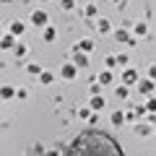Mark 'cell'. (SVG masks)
<instances>
[{
	"label": "cell",
	"instance_id": "1",
	"mask_svg": "<svg viewBox=\"0 0 156 156\" xmlns=\"http://www.w3.org/2000/svg\"><path fill=\"white\" fill-rule=\"evenodd\" d=\"M29 21H31L34 26H39V29L50 26V16H47V11H31V16H29Z\"/></svg>",
	"mask_w": 156,
	"mask_h": 156
},
{
	"label": "cell",
	"instance_id": "2",
	"mask_svg": "<svg viewBox=\"0 0 156 156\" xmlns=\"http://www.w3.org/2000/svg\"><path fill=\"white\" fill-rule=\"evenodd\" d=\"M135 86H138V91H140L143 96H154V91H156V83L151 81V78H146V76L140 78V81H138Z\"/></svg>",
	"mask_w": 156,
	"mask_h": 156
},
{
	"label": "cell",
	"instance_id": "3",
	"mask_svg": "<svg viewBox=\"0 0 156 156\" xmlns=\"http://www.w3.org/2000/svg\"><path fill=\"white\" fill-rule=\"evenodd\" d=\"M70 62L78 68V70H83V68H89V62H91V60H89V55H86V52H78V50H73Z\"/></svg>",
	"mask_w": 156,
	"mask_h": 156
},
{
	"label": "cell",
	"instance_id": "4",
	"mask_svg": "<svg viewBox=\"0 0 156 156\" xmlns=\"http://www.w3.org/2000/svg\"><path fill=\"white\" fill-rule=\"evenodd\" d=\"M60 78H65V81H76V78H78V68L73 65L70 60H68L65 65L60 68Z\"/></svg>",
	"mask_w": 156,
	"mask_h": 156
},
{
	"label": "cell",
	"instance_id": "5",
	"mask_svg": "<svg viewBox=\"0 0 156 156\" xmlns=\"http://www.w3.org/2000/svg\"><path fill=\"white\" fill-rule=\"evenodd\" d=\"M107 107V99L101 94H91V99H89V109L91 112H101Z\"/></svg>",
	"mask_w": 156,
	"mask_h": 156
},
{
	"label": "cell",
	"instance_id": "6",
	"mask_svg": "<svg viewBox=\"0 0 156 156\" xmlns=\"http://www.w3.org/2000/svg\"><path fill=\"white\" fill-rule=\"evenodd\" d=\"M138 81H140V76H138L135 68H125L122 70V83L125 86H133V83H138Z\"/></svg>",
	"mask_w": 156,
	"mask_h": 156
},
{
	"label": "cell",
	"instance_id": "7",
	"mask_svg": "<svg viewBox=\"0 0 156 156\" xmlns=\"http://www.w3.org/2000/svg\"><path fill=\"white\" fill-rule=\"evenodd\" d=\"M23 31H26V23H23V21H18V18L8 23V34H11V37H16V39H18Z\"/></svg>",
	"mask_w": 156,
	"mask_h": 156
},
{
	"label": "cell",
	"instance_id": "8",
	"mask_svg": "<svg viewBox=\"0 0 156 156\" xmlns=\"http://www.w3.org/2000/svg\"><path fill=\"white\" fill-rule=\"evenodd\" d=\"M55 78H57V73H52V70H42L37 81H39L42 86H52V83H55Z\"/></svg>",
	"mask_w": 156,
	"mask_h": 156
},
{
	"label": "cell",
	"instance_id": "9",
	"mask_svg": "<svg viewBox=\"0 0 156 156\" xmlns=\"http://www.w3.org/2000/svg\"><path fill=\"white\" fill-rule=\"evenodd\" d=\"M96 81H99V86H109V83H115V73L104 68V70H101L99 76H96Z\"/></svg>",
	"mask_w": 156,
	"mask_h": 156
},
{
	"label": "cell",
	"instance_id": "10",
	"mask_svg": "<svg viewBox=\"0 0 156 156\" xmlns=\"http://www.w3.org/2000/svg\"><path fill=\"white\" fill-rule=\"evenodd\" d=\"M42 39H44L47 44H52V42L57 39V29L52 26V23H50V26H44V29H42Z\"/></svg>",
	"mask_w": 156,
	"mask_h": 156
},
{
	"label": "cell",
	"instance_id": "11",
	"mask_svg": "<svg viewBox=\"0 0 156 156\" xmlns=\"http://www.w3.org/2000/svg\"><path fill=\"white\" fill-rule=\"evenodd\" d=\"M0 99L3 101H11V99H16V86H0Z\"/></svg>",
	"mask_w": 156,
	"mask_h": 156
},
{
	"label": "cell",
	"instance_id": "12",
	"mask_svg": "<svg viewBox=\"0 0 156 156\" xmlns=\"http://www.w3.org/2000/svg\"><path fill=\"white\" fill-rule=\"evenodd\" d=\"M96 31H99V34H109V31H112L109 18H104V16H99V18H96Z\"/></svg>",
	"mask_w": 156,
	"mask_h": 156
},
{
	"label": "cell",
	"instance_id": "13",
	"mask_svg": "<svg viewBox=\"0 0 156 156\" xmlns=\"http://www.w3.org/2000/svg\"><path fill=\"white\" fill-rule=\"evenodd\" d=\"M16 42H18L16 37H11V34H3V37H0V50H13V47H16Z\"/></svg>",
	"mask_w": 156,
	"mask_h": 156
},
{
	"label": "cell",
	"instance_id": "14",
	"mask_svg": "<svg viewBox=\"0 0 156 156\" xmlns=\"http://www.w3.org/2000/svg\"><path fill=\"white\" fill-rule=\"evenodd\" d=\"M73 50H78V52H91V50H94V39H78V44L73 47Z\"/></svg>",
	"mask_w": 156,
	"mask_h": 156
},
{
	"label": "cell",
	"instance_id": "15",
	"mask_svg": "<svg viewBox=\"0 0 156 156\" xmlns=\"http://www.w3.org/2000/svg\"><path fill=\"white\" fill-rule=\"evenodd\" d=\"M146 34H148V23H146V21H138V23L133 26V37L138 39V37H146Z\"/></svg>",
	"mask_w": 156,
	"mask_h": 156
},
{
	"label": "cell",
	"instance_id": "16",
	"mask_svg": "<svg viewBox=\"0 0 156 156\" xmlns=\"http://www.w3.org/2000/svg\"><path fill=\"white\" fill-rule=\"evenodd\" d=\"M135 133H138L140 138L151 135V122H135Z\"/></svg>",
	"mask_w": 156,
	"mask_h": 156
},
{
	"label": "cell",
	"instance_id": "17",
	"mask_svg": "<svg viewBox=\"0 0 156 156\" xmlns=\"http://www.w3.org/2000/svg\"><path fill=\"white\" fill-rule=\"evenodd\" d=\"M42 70H44V68L39 65V62H29V65H26V73H29V76H34V78H39V73H42Z\"/></svg>",
	"mask_w": 156,
	"mask_h": 156
},
{
	"label": "cell",
	"instance_id": "18",
	"mask_svg": "<svg viewBox=\"0 0 156 156\" xmlns=\"http://www.w3.org/2000/svg\"><path fill=\"white\" fill-rule=\"evenodd\" d=\"M83 16L86 18H99V8H96L94 3H89V5L83 8Z\"/></svg>",
	"mask_w": 156,
	"mask_h": 156
},
{
	"label": "cell",
	"instance_id": "19",
	"mask_svg": "<svg viewBox=\"0 0 156 156\" xmlns=\"http://www.w3.org/2000/svg\"><path fill=\"white\" fill-rule=\"evenodd\" d=\"M26 52H29V47L23 44V42H16V47H13V55H16V57H26Z\"/></svg>",
	"mask_w": 156,
	"mask_h": 156
},
{
	"label": "cell",
	"instance_id": "20",
	"mask_svg": "<svg viewBox=\"0 0 156 156\" xmlns=\"http://www.w3.org/2000/svg\"><path fill=\"white\" fill-rule=\"evenodd\" d=\"M122 122H125V112H120V109L112 112V125H117V128H120Z\"/></svg>",
	"mask_w": 156,
	"mask_h": 156
},
{
	"label": "cell",
	"instance_id": "21",
	"mask_svg": "<svg viewBox=\"0 0 156 156\" xmlns=\"http://www.w3.org/2000/svg\"><path fill=\"white\" fill-rule=\"evenodd\" d=\"M117 65L122 68V70H125V68H130V57L125 55V52H120V55H117Z\"/></svg>",
	"mask_w": 156,
	"mask_h": 156
},
{
	"label": "cell",
	"instance_id": "22",
	"mask_svg": "<svg viewBox=\"0 0 156 156\" xmlns=\"http://www.w3.org/2000/svg\"><path fill=\"white\" fill-rule=\"evenodd\" d=\"M115 94L120 96V99H128V94H130V91H128V86H125V83H117V89H115Z\"/></svg>",
	"mask_w": 156,
	"mask_h": 156
},
{
	"label": "cell",
	"instance_id": "23",
	"mask_svg": "<svg viewBox=\"0 0 156 156\" xmlns=\"http://www.w3.org/2000/svg\"><path fill=\"white\" fill-rule=\"evenodd\" d=\"M104 65H107V70L117 68V55H107V57H104Z\"/></svg>",
	"mask_w": 156,
	"mask_h": 156
},
{
	"label": "cell",
	"instance_id": "24",
	"mask_svg": "<svg viewBox=\"0 0 156 156\" xmlns=\"http://www.w3.org/2000/svg\"><path fill=\"white\" fill-rule=\"evenodd\" d=\"M146 109H148L151 115H156V96H148V99H146Z\"/></svg>",
	"mask_w": 156,
	"mask_h": 156
},
{
	"label": "cell",
	"instance_id": "25",
	"mask_svg": "<svg viewBox=\"0 0 156 156\" xmlns=\"http://www.w3.org/2000/svg\"><path fill=\"white\" fill-rule=\"evenodd\" d=\"M91 115H94V112H91L89 107H81V109H78V117H81V120H91Z\"/></svg>",
	"mask_w": 156,
	"mask_h": 156
},
{
	"label": "cell",
	"instance_id": "26",
	"mask_svg": "<svg viewBox=\"0 0 156 156\" xmlns=\"http://www.w3.org/2000/svg\"><path fill=\"white\" fill-rule=\"evenodd\" d=\"M60 8L62 11H73L76 8V0H60Z\"/></svg>",
	"mask_w": 156,
	"mask_h": 156
},
{
	"label": "cell",
	"instance_id": "27",
	"mask_svg": "<svg viewBox=\"0 0 156 156\" xmlns=\"http://www.w3.org/2000/svg\"><path fill=\"white\" fill-rule=\"evenodd\" d=\"M16 99H21V101H23V99H29V91L23 89V86H18V89H16Z\"/></svg>",
	"mask_w": 156,
	"mask_h": 156
},
{
	"label": "cell",
	"instance_id": "28",
	"mask_svg": "<svg viewBox=\"0 0 156 156\" xmlns=\"http://www.w3.org/2000/svg\"><path fill=\"white\" fill-rule=\"evenodd\" d=\"M146 78H151V81L156 83V62H154V65H148V70H146Z\"/></svg>",
	"mask_w": 156,
	"mask_h": 156
},
{
	"label": "cell",
	"instance_id": "29",
	"mask_svg": "<svg viewBox=\"0 0 156 156\" xmlns=\"http://www.w3.org/2000/svg\"><path fill=\"white\" fill-rule=\"evenodd\" d=\"M146 112H148V109H146V104H138V107H135V115H138V117H146Z\"/></svg>",
	"mask_w": 156,
	"mask_h": 156
},
{
	"label": "cell",
	"instance_id": "30",
	"mask_svg": "<svg viewBox=\"0 0 156 156\" xmlns=\"http://www.w3.org/2000/svg\"><path fill=\"white\" fill-rule=\"evenodd\" d=\"M91 94H101V86L99 83H91Z\"/></svg>",
	"mask_w": 156,
	"mask_h": 156
},
{
	"label": "cell",
	"instance_id": "31",
	"mask_svg": "<svg viewBox=\"0 0 156 156\" xmlns=\"http://www.w3.org/2000/svg\"><path fill=\"white\" fill-rule=\"evenodd\" d=\"M44 156H60V154H57V151H47Z\"/></svg>",
	"mask_w": 156,
	"mask_h": 156
},
{
	"label": "cell",
	"instance_id": "32",
	"mask_svg": "<svg viewBox=\"0 0 156 156\" xmlns=\"http://www.w3.org/2000/svg\"><path fill=\"white\" fill-rule=\"evenodd\" d=\"M0 3H11V0H0Z\"/></svg>",
	"mask_w": 156,
	"mask_h": 156
},
{
	"label": "cell",
	"instance_id": "33",
	"mask_svg": "<svg viewBox=\"0 0 156 156\" xmlns=\"http://www.w3.org/2000/svg\"><path fill=\"white\" fill-rule=\"evenodd\" d=\"M0 37H3V26H0Z\"/></svg>",
	"mask_w": 156,
	"mask_h": 156
},
{
	"label": "cell",
	"instance_id": "34",
	"mask_svg": "<svg viewBox=\"0 0 156 156\" xmlns=\"http://www.w3.org/2000/svg\"><path fill=\"white\" fill-rule=\"evenodd\" d=\"M109 3H120V0H109Z\"/></svg>",
	"mask_w": 156,
	"mask_h": 156
}]
</instances>
